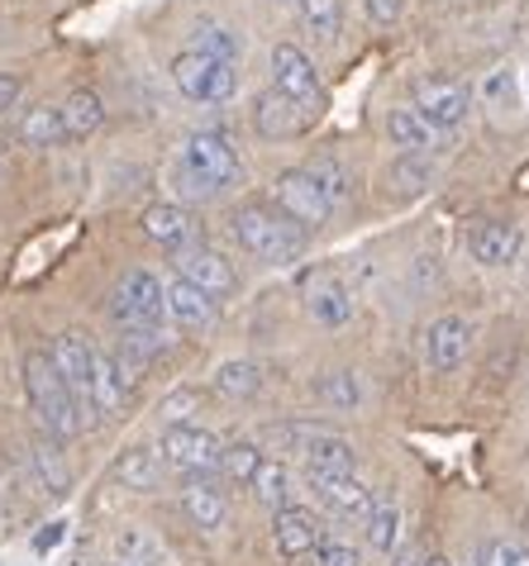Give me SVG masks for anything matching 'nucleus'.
<instances>
[{"instance_id":"nucleus-1","label":"nucleus","mask_w":529,"mask_h":566,"mask_svg":"<svg viewBox=\"0 0 529 566\" xmlns=\"http://www.w3.org/2000/svg\"><path fill=\"white\" fill-rule=\"evenodd\" d=\"M24 396L29 405H34V415L39 423L49 429L53 443H68V438L82 433V410H76V396L68 390V381L58 376L53 367V357L34 348V353H24Z\"/></svg>"},{"instance_id":"nucleus-2","label":"nucleus","mask_w":529,"mask_h":566,"mask_svg":"<svg viewBox=\"0 0 529 566\" xmlns=\"http://www.w3.org/2000/svg\"><path fill=\"white\" fill-rule=\"evenodd\" d=\"M229 229H235V239H239L243 253H253L258 262H272V266L301 258V248H305V229L291 224V219L282 210H272V206H243V210H235Z\"/></svg>"},{"instance_id":"nucleus-3","label":"nucleus","mask_w":529,"mask_h":566,"mask_svg":"<svg viewBox=\"0 0 529 566\" xmlns=\"http://www.w3.org/2000/svg\"><path fill=\"white\" fill-rule=\"evenodd\" d=\"M239 177H243V163H239V153H235V144H229L225 134L200 129V134H191L181 144V181H186V191L210 196V191H220V186H235Z\"/></svg>"},{"instance_id":"nucleus-4","label":"nucleus","mask_w":529,"mask_h":566,"mask_svg":"<svg viewBox=\"0 0 529 566\" xmlns=\"http://www.w3.org/2000/svg\"><path fill=\"white\" fill-rule=\"evenodd\" d=\"M173 82L186 101H200V105H225L229 96L239 91V72L235 62H220V57H206V53H191L186 49L173 62Z\"/></svg>"},{"instance_id":"nucleus-5","label":"nucleus","mask_w":529,"mask_h":566,"mask_svg":"<svg viewBox=\"0 0 529 566\" xmlns=\"http://www.w3.org/2000/svg\"><path fill=\"white\" fill-rule=\"evenodd\" d=\"M277 210H282L291 224H301V229H320V224H330L334 200L324 196V186L315 181V171L310 167H291V171L277 177Z\"/></svg>"},{"instance_id":"nucleus-6","label":"nucleus","mask_w":529,"mask_h":566,"mask_svg":"<svg viewBox=\"0 0 529 566\" xmlns=\"http://www.w3.org/2000/svg\"><path fill=\"white\" fill-rule=\"evenodd\" d=\"M220 438L200 423H167L163 429V462L186 471V476H210L220 471Z\"/></svg>"},{"instance_id":"nucleus-7","label":"nucleus","mask_w":529,"mask_h":566,"mask_svg":"<svg viewBox=\"0 0 529 566\" xmlns=\"http://www.w3.org/2000/svg\"><path fill=\"white\" fill-rule=\"evenodd\" d=\"M111 314L120 328H158L163 324V281L153 272H124V281L115 286V301H111Z\"/></svg>"},{"instance_id":"nucleus-8","label":"nucleus","mask_w":529,"mask_h":566,"mask_svg":"<svg viewBox=\"0 0 529 566\" xmlns=\"http://www.w3.org/2000/svg\"><path fill=\"white\" fill-rule=\"evenodd\" d=\"M320 124V105H305V101H291L282 91H262L253 101V129L262 138H301Z\"/></svg>"},{"instance_id":"nucleus-9","label":"nucleus","mask_w":529,"mask_h":566,"mask_svg":"<svg viewBox=\"0 0 529 566\" xmlns=\"http://www.w3.org/2000/svg\"><path fill=\"white\" fill-rule=\"evenodd\" d=\"M468 109H473V91L458 76H425V82H415V115L429 119L434 129H454V124L468 119Z\"/></svg>"},{"instance_id":"nucleus-10","label":"nucleus","mask_w":529,"mask_h":566,"mask_svg":"<svg viewBox=\"0 0 529 566\" xmlns=\"http://www.w3.org/2000/svg\"><path fill=\"white\" fill-rule=\"evenodd\" d=\"M301 295H305V310H310V319L324 324V328H344L353 314H357V301H353V291L344 286V276H334V272H305L301 276Z\"/></svg>"},{"instance_id":"nucleus-11","label":"nucleus","mask_w":529,"mask_h":566,"mask_svg":"<svg viewBox=\"0 0 529 566\" xmlns=\"http://www.w3.org/2000/svg\"><path fill=\"white\" fill-rule=\"evenodd\" d=\"M49 357H53L58 376L68 381V390L76 396V410H82V419H91V371H96V348H91L82 334H58Z\"/></svg>"},{"instance_id":"nucleus-12","label":"nucleus","mask_w":529,"mask_h":566,"mask_svg":"<svg viewBox=\"0 0 529 566\" xmlns=\"http://www.w3.org/2000/svg\"><path fill=\"white\" fill-rule=\"evenodd\" d=\"M272 91H282L291 101H305V105H324V86H320V72L295 43H277L272 49Z\"/></svg>"},{"instance_id":"nucleus-13","label":"nucleus","mask_w":529,"mask_h":566,"mask_svg":"<svg viewBox=\"0 0 529 566\" xmlns=\"http://www.w3.org/2000/svg\"><path fill=\"white\" fill-rule=\"evenodd\" d=\"M177 276L191 281L196 291H206L210 301H225L235 291V266L215 253V248H196V243L177 248Z\"/></svg>"},{"instance_id":"nucleus-14","label":"nucleus","mask_w":529,"mask_h":566,"mask_svg":"<svg viewBox=\"0 0 529 566\" xmlns=\"http://www.w3.org/2000/svg\"><path fill=\"white\" fill-rule=\"evenodd\" d=\"M272 543H277V553H282V557H310V553H315V547L324 543L320 514H310V510H301V505L277 510V514H272Z\"/></svg>"},{"instance_id":"nucleus-15","label":"nucleus","mask_w":529,"mask_h":566,"mask_svg":"<svg viewBox=\"0 0 529 566\" xmlns=\"http://www.w3.org/2000/svg\"><path fill=\"white\" fill-rule=\"evenodd\" d=\"M468 348H473V328H468V319H458V314H444V319H434V324H429V334H425L429 367L458 371L463 361H468Z\"/></svg>"},{"instance_id":"nucleus-16","label":"nucleus","mask_w":529,"mask_h":566,"mask_svg":"<svg viewBox=\"0 0 529 566\" xmlns=\"http://www.w3.org/2000/svg\"><path fill=\"white\" fill-rule=\"evenodd\" d=\"M305 467L315 471V476H357V448L349 438H339L330 429H315L310 433V443L301 448Z\"/></svg>"},{"instance_id":"nucleus-17","label":"nucleus","mask_w":529,"mask_h":566,"mask_svg":"<svg viewBox=\"0 0 529 566\" xmlns=\"http://www.w3.org/2000/svg\"><path fill=\"white\" fill-rule=\"evenodd\" d=\"M163 310H167V319L181 324V328H210L215 324V301L181 276L163 286Z\"/></svg>"},{"instance_id":"nucleus-18","label":"nucleus","mask_w":529,"mask_h":566,"mask_svg":"<svg viewBox=\"0 0 529 566\" xmlns=\"http://www.w3.org/2000/svg\"><path fill=\"white\" fill-rule=\"evenodd\" d=\"M520 253V224H510V219H487L477 233H473V258L487 262V266H506L516 262Z\"/></svg>"},{"instance_id":"nucleus-19","label":"nucleus","mask_w":529,"mask_h":566,"mask_svg":"<svg viewBox=\"0 0 529 566\" xmlns=\"http://www.w3.org/2000/svg\"><path fill=\"white\" fill-rule=\"evenodd\" d=\"M181 510H186V518H191L196 528L215 533V528H225V518H229V500H225L220 485H210V481L196 476V481L181 491Z\"/></svg>"},{"instance_id":"nucleus-20","label":"nucleus","mask_w":529,"mask_h":566,"mask_svg":"<svg viewBox=\"0 0 529 566\" xmlns=\"http://www.w3.org/2000/svg\"><path fill=\"white\" fill-rule=\"evenodd\" d=\"M310 485L320 491L324 505L339 510V514H349V518H363L367 505H372V491L357 476H315V471H310Z\"/></svg>"},{"instance_id":"nucleus-21","label":"nucleus","mask_w":529,"mask_h":566,"mask_svg":"<svg viewBox=\"0 0 529 566\" xmlns=\"http://www.w3.org/2000/svg\"><path fill=\"white\" fill-rule=\"evenodd\" d=\"M367 524V543L377 547V553H401V500L396 495H372V505L363 514Z\"/></svg>"},{"instance_id":"nucleus-22","label":"nucleus","mask_w":529,"mask_h":566,"mask_svg":"<svg viewBox=\"0 0 529 566\" xmlns=\"http://www.w3.org/2000/svg\"><path fill=\"white\" fill-rule=\"evenodd\" d=\"M144 233L153 243H163V248H186L191 243V233H196V224H191V214H186L181 206H148L144 210Z\"/></svg>"},{"instance_id":"nucleus-23","label":"nucleus","mask_w":529,"mask_h":566,"mask_svg":"<svg viewBox=\"0 0 529 566\" xmlns=\"http://www.w3.org/2000/svg\"><path fill=\"white\" fill-rule=\"evenodd\" d=\"M124 400H129V386L120 381L115 357L96 353V371H91V415L111 419V415H120V410H124Z\"/></svg>"},{"instance_id":"nucleus-24","label":"nucleus","mask_w":529,"mask_h":566,"mask_svg":"<svg viewBox=\"0 0 529 566\" xmlns=\"http://www.w3.org/2000/svg\"><path fill=\"white\" fill-rule=\"evenodd\" d=\"M163 467L167 462L153 448H129V452H120V462H115V481L124 491H158Z\"/></svg>"},{"instance_id":"nucleus-25","label":"nucleus","mask_w":529,"mask_h":566,"mask_svg":"<svg viewBox=\"0 0 529 566\" xmlns=\"http://www.w3.org/2000/svg\"><path fill=\"white\" fill-rule=\"evenodd\" d=\"M62 115V129H68V138H91L105 124V105L96 91H72L68 105H58Z\"/></svg>"},{"instance_id":"nucleus-26","label":"nucleus","mask_w":529,"mask_h":566,"mask_svg":"<svg viewBox=\"0 0 529 566\" xmlns=\"http://www.w3.org/2000/svg\"><path fill=\"white\" fill-rule=\"evenodd\" d=\"M20 144L29 148H58L68 144V129H62L58 105H29L20 115Z\"/></svg>"},{"instance_id":"nucleus-27","label":"nucleus","mask_w":529,"mask_h":566,"mask_svg":"<svg viewBox=\"0 0 529 566\" xmlns=\"http://www.w3.org/2000/svg\"><path fill=\"white\" fill-rule=\"evenodd\" d=\"M386 138H392V148L425 153V148H434L439 129H434L429 119H419L415 109H392V115H386Z\"/></svg>"},{"instance_id":"nucleus-28","label":"nucleus","mask_w":529,"mask_h":566,"mask_svg":"<svg viewBox=\"0 0 529 566\" xmlns=\"http://www.w3.org/2000/svg\"><path fill=\"white\" fill-rule=\"evenodd\" d=\"M248 485H253L258 505H268L272 514L291 505V471L282 462H258V471L248 476Z\"/></svg>"},{"instance_id":"nucleus-29","label":"nucleus","mask_w":529,"mask_h":566,"mask_svg":"<svg viewBox=\"0 0 529 566\" xmlns=\"http://www.w3.org/2000/svg\"><path fill=\"white\" fill-rule=\"evenodd\" d=\"M215 390L225 400H253L262 390V371L253 361H225V367H215Z\"/></svg>"},{"instance_id":"nucleus-30","label":"nucleus","mask_w":529,"mask_h":566,"mask_svg":"<svg viewBox=\"0 0 529 566\" xmlns=\"http://www.w3.org/2000/svg\"><path fill=\"white\" fill-rule=\"evenodd\" d=\"M29 462H34L39 481H43V491H49V495H68L72 471H68V462H62L58 443H34V448H29Z\"/></svg>"},{"instance_id":"nucleus-31","label":"nucleus","mask_w":529,"mask_h":566,"mask_svg":"<svg viewBox=\"0 0 529 566\" xmlns=\"http://www.w3.org/2000/svg\"><path fill=\"white\" fill-rule=\"evenodd\" d=\"M191 53H206V57H220V62H239V34L225 24H196V39H191Z\"/></svg>"},{"instance_id":"nucleus-32","label":"nucleus","mask_w":529,"mask_h":566,"mask_svg":"<svg viewBox=\"0 0 529 566\" xmlns=\"http://www.w3.org/2000/svg\"><path fill=\"white\" fill-rule=\"evenodd\" d=\"M301 6V24L315 39H339V24H344V6L339 0H295Z\"/></svg>"},{"instance_id":"nucleus-33","label":"nucleus","mask_w":529,"mask_h":566,"mask_svg":"<svg viewBox=\"0 0 529 566\" xmlns=\"http://www.w3.org/2000/svg\"><path fill=\"white\" fill-rule=\"evenodd\" d=\"M115 553L124 557L120 566H163V547L153 543L144 528H120V538H115Z\"/></svg>"},{"instance_id":"nucleus-34","label":"nucleus","mask_w":529,"mask_h":566,"mask_svg":"<svg viewBox=\"0 0 529 566\" xmlns=\"http://www.w3.org/2000/svg\"><path fill=\"white\" fill-rule=\"evenodd\" d=\"M473 566H529V547L516 538H487L477 543Z\"/></svg>"},{"instance_id":"nucleus-35","label":"nucleus","mask_w":529,"mask_h":566,"mask_svg":"<svg viewBox=\"0 0 529 566\" xmlns=\"http://www.w3.org/2000/svg\"><path fill=\"white\" fill-rule=\"evenodd\" d=\"M320 400L330 405V410H353V405L363 400V386H357L353 371H330L320 381Z\"/></svg>"},{"instance_id":"nucleus-36","label":"nucleus","mask_w":529,"mask_h":566,"mask_svg":"<svg viewBox=\"0 0 529 566\" xmlns=\"http://www.w3.org/2000/svg\"><path fill=\"white\" fill-rule=\"evenodd\" d=\"M258 462H262V452L253 443H225L220 448V471L229 481H248L258 471Z\"/></svg>"},{"instance_id":"nucleus-37","label":"nucleus","mask_w":529,"mask_h":566,"mask_svg":"<svg viewBox=\"0 0 529 566\" xmlns=\"http://www.w3.org/2000/svg\"><path fill=\"white\" fill-rule=\"evenodd\" d=\"M386 181H396V196H419V191H425V186L434 181V167H429V163H415V157H406V163H401Z\"/></svg>"},{"instance_id":"nucleus-38","label":"nucleus","mask_w":529,"mask_h":566,"mask_svg":"<svg viewBox=\"0 0 529 566\" xmlns=\"http://www.w3.org/2000/svg\"><path fill=\"white\" fill-rule=\"evenodd\" d=\"M196 410H200V390H191V386H181V390H173V396L163 400V419L167 423H191Z\"/></svg>"},{"instance_id":"nucleus-39","label":"nucleus","mask_w":529,"mask_h":566,"mask_svg":"<svg viewBox=\"0 0 529 566\" xmlns=\"http://www.w3.org/2000/svg\"><path fill=\"white\" fill-rule=\"evenodd\" d=\"M310 557H315V566H363L357 547H349V543H320Z\"/></svg>"},{"instance_id":"nucleus-40","label":"nucleus","mask_w":529,"mask_h":566,"mask_svg":"<svg viewBox=\"0 0 529 566\" xmlns=\"http://www.w3.org/2000/svg\"><path fill=\"white\" fill-rule=\"evenodd\" d=\"M406 0H367V14H372V24H396V14Z\"/></svg>"},{"instance_id":"nucleus-41","label":"nucleus","mask_w":529,"mask_h":566,"mask_svg":"<svg viewBox=\"0 0 529 566\" xmlns=\"http://www.w3.org/2000/svg\"><path fill=\"white\" fill-rule=\"evenodd\" d=\"M20 91H24L20 76L0 72V115H6V109H14V101H20Z\"/></svg>"},{"instance_id":"nucleus-42","label":"nucleus","mask_w":529,"mask_h":566,"mask_svg":"<svg viewBox=\"0 0 529 566\" xmlns=\"http://www.w3.org/2000/svg\"><path fill=\"white\" fill-rule=\"evenodd\" d=\"M58 538H62V524H49V528H43L39 538H34V547H39V553H49V547H58Z\"/></svg>"},{"instance_id":"nucleus-43","label":"nucleus","mask_w":529,"mask_h":566,"mask_svg":"<svg viewBox=\"0 0 529 566\" xmlns=\"http://www.w3.org/2000/svg\"><path fill=\"white\" fill-rule=\"evenodd\" d=\"M396 566H425V557H419V553H401V562Z\"/></svg>"},{"instance_id":"nucleus-44","label":"nucleus","mask_w":529,"mask_h":566,"mask_svg":"<svg viewBox=\"0 0 529 566\" xmlns=\"http://www.w3.org/2000/svg\"><path fill=\"white\" fill-rule=\"evenodd\" d=\"M425 566H448V562L444 557H425Z\"/></svg>"},{"instance_id":"nucleus-45","label":"nucleus","mask_w":529,"mask_h":566,"mask_svg":"<svg viewBox=\"0 0 529 566\" xmlns=\"http://www.w3.org/2000/svg\"><path fill=\"white\" fill-rule=\"evenodd\" d=\"M0 514H6V500H0Z\"/></svg>"}]
</instances>
